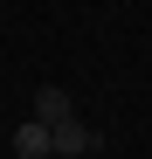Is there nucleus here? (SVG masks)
<instances>
[{
	"mask_svg": "<svg viewBox=\"0 0 152 159\" xmlns=\"http://www.w3.org/2000/svg\"><path fill=\"white\" fill-rule=\"evenodd\" d=\"M14 159H48V125H35V118L21 125L14 131Z\"/></svg>",
	"mask_w": 152,
	"mask_h": 159,
	"instance_id": "nucleus-3",
	"label": "nucleus"
},
{
	"mask_svg": "<svg viewBox=\"0 0 152 159\" xmlns=\"http://www.w3.org/2000/svg\"><path fill=\"white\" fill-rule=\"evenodd\" d=\"M76 159H97V152H76Z\"/></svg>",
	"mask_w": 152,
	"mask_h": 159,
	"instance_id": "nucleus-4",
	"label": "nucleus"
},
{
	"mask_svg": "<svg viewBox=\"0 0 152 159\" xmlns=\"http://www.w3.org/2000/svg\"><path fill=\"white\" fill-rule=\"evenodd\" d=\"M97 145H104V139H97L83 118H69V125L48 131V159H76V152H97Z\"/></svg>",
	"mask_w": 152,
	"mask_h": 159,
	"instance_id": "nucleus-1",
	"label": "nucleus"
},
{
	"mask_svg": "<svg viewBox=\"0 0 152 159\" xmlns=\"http://www.w3.org/2000/svg\"><path fill=\"white\" fill-rule=\"evenodd\" d=\"M35 125H48V131H56V125H69L76 118V97L69 90H56V83H48V90H35V111H28Z\"/></svg>",
	"mask_w": 152,
	"mask_h": 159,
	"instance_id": "nucleus-2",
	"label": "nucleus"
}]
</instances>
